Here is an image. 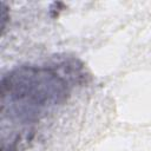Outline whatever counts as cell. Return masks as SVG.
I'll return each instance as SVG.
<instances>
[{
    "mask_svg": "<svg viewBox=\"0 0 151 151\" xmlns=\"http://www.w3.org/2000/svg\"><path fill=\"white\" fill-rule=\"evenodd\" d=\"M84 76V67L76 59L19 66L4 76L2 131L7 129L8 132H13L8 138V151L14 149L17 132L20 139L22 131L64 104Z\"/></svg>",
    "mask_w": 151,
    "mask_h": 151,
    "instance_id": "1",
    "label": "cell"
}]
</instances>
